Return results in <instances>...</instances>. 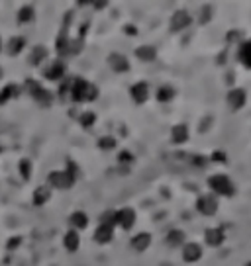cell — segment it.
Returning a JSON list of instances; mask_svg holds the SVG:
<instances>
[{
	"label": "cell",
	"mask_w": 251,
	"mask_h": 266,
	"mask_svg": "<svg viewBox=\"0 0 251 266\" xmlns=\"http://www.w3.org/2000/svg\"><path fill=\"white\" fill-rule=\"evenodd\" d=\"M98 96V88L90 84L85 78H75L71 82V100L73 102H92Z\"/></svg>",
	"instance_id": "obj_1"
},
{
	"label": "cell",
	"mask_w": 251,
	"mask_h": 266,
	"mask_svg": "<svg viewBox=\"0 0 251 266\" xmlns=\"http://www.w3.org/2000/svg\"><path fill=\"white\" fill-rule=\"evenodd\" d=\"M208 186H210V190L216 192L218 196H228V198H232L235 194V186H233L232 178L228 176V174H214V176L208 178Z\"/></svg>",
	"instance_id": "obj_2"
},
{
	"label": "cell",
	"mask_w": 251,
	"mask_h": 266,
	"mask_svg": "<svg viewBox=\"0 0 251 266\" xmlns=\"http://www.w3.org/2000/svg\"><path fill=\"white\" fill-rule=\"evenodd\" d=\"M24 86H26V90L32 94V98L36 100L37 104H41V106H49V104L53 102V94H51L47 88H43V86H41L37 80H34V78H28Z\"/></svg>",
	"instance_id": "obj_3"
},
{
	"label": "cell",
	"mask_w": 251,
	"mask_h": 266,
	"mask_svg": "<svg viewBox=\"0 0 251 266\" xmlns=\"http://www.w3.org/2000/svg\"><path fill=\"white\" fill-rule=\"evenodd\" d=\"M47 182L57 190H69L75 184V174L69 170H57V172H51L47 176Z\"/></svg>",
	"instance_id": "obj_4"
},
{
	"label": "cell",
	"mask_w": 251,
	"mask_h": 266,
	"mask_svg": "<svg viewBox=\"0 0 251 266\" xmlns=\"http://www.w3.org/2000/svg\"><path fill=\"white\" fill-rule=\"evenodd\" d=\"M191 14L186 12V10H179V12H175L173 14V18H171V32H182V30H186L189 26H191Z\"/></svg>",
	"instance_id": "obj_5"
},
{
	"label": "cell",
	"mask_w": 251,
	"mask_h": 266,
	"mask_svg": "<svg viewBox=\"0 0 251 266\" xmlns=\"http://www.w3.org/2000/svg\"><path fill=\"white\" fill-rule=\"evenodd\" d=\"M197 210L202 215H214L218 212V200L214 196H200L197 202Z\"/></svg>",
	"instance_id": "obj_6"
},
{
	"label": "cell",
	"mask_w": 251,
	"mask_h": 266,
	"mask_svg": "<svg viewBox=\"0 0 251 266\" xmlns=\"http://www.w3.org/2000/svg\"><path fill=\"white\" fill-rule=\"evenodd\" d=\"M228 104L232 108L233 112H237V110H241V108L245 106V100H247V94H245V90L243 88H232L228 92Z\"/></svg>",
	"instance_id": "obj_7"
},
{
	"label": "cell",
	"mask_w": 251,
	"mask_h": 266,
	"mask_svg": "<svg viewBox=\"0 0 251 266\" xmlns=\"http://www.w3.org/2000/svg\"><path fill=\"white\" fill-rule=\"evenodd\" d=\"M134 223H136V212L132 208H124L116 212V225H120L122 229H132Z\"/></svg>",
	"instance_id": "obj_8"
},
{
	"label": "cell",
	"mask_w": 251,
	"mask_h": 266,
	"mask_svg": "<svg viewBox=\"0 0 251 266\" xmlns=\"http://www.w3.org/2000/svg\"><path fill=\"white\" fill-rule=\"evenodd\" d=\"M108 65L114 72H128L130 71V63L122 53H110L108 57Z\"/></svg>",
	"instance_id": "obj_9"
},
{
	"label": "cell",
	"mask_w": 251,
	"mask_h": 266,
	"mask_svg": "<svg viewBox=\"0 0 251 266\" xmlns=\"http://www.w3.org/2000/svg\"><path fill=\"white\" fill-rule=\"evenodd\" d=\"M182 258L184 262H197L202 258V247L198 243H186L182 247Z\"/></svg>",
	"instance_id": "obj_10"
},
{
	"label": "cell",
	"mask_w": 251,
	"mask_h": 266,
	"mask_svg": "<svg viewBox=\"0 0 251 266\" xmlns=\"http://www.w3.org/2000/svg\"><path fill=\"white\" fill-rule=\"evenodd\" d=\"M130 94H132V98H134L136 104H144L145 100L149 98V84L147 82H136L130 88Z\"/></svg>",
	"instance_id": "obj_11"
},
{
	"label": "cell",
	"mask_w": 251,
	"mask_h": 266,
	"mask_svg": "<svg viewBox=\"0 0 251 266\" xmlns=\"http://www.w3.org/2000/svg\"><path fill=\"white\" fill-rule=\"evenodd\" d=\"M204 239H206V245L210 247H220L224 243V229L222 227H210L204 233Z\"/></svg>",
	"instance_id": "obj_12"
},
{
	"label": "cell",
	"mask_w": 251,
	"mask_h": 266,
	"mask_svg": "<svg viewBox=\"0 0 251 266\" xmlns=\"http://www.w3.org/2000/svg\"><path fill=\"white\" fill-rule=\"evenodd\" d=\"M186 139H189V127L184 124L175 125L171 129V141L175 145H182V143H186Z\"/></svg>",
	"instance_id": "obj_13"
},
{
	"label": "cell",
	"mask_w": 251,
	"mask_h": 266,
	"mask_svg": "<svg viewBox=\"0 0 251 266\" xmlns=\"http://www.w3.org/2000/svg\"><path fill=\"white\" fill-rule=\"evenodd\" d=\"M24 47H26V39L16 36L6 43V53L10 55V57H16V55H20L22 51H24Z\"/></svg>",
	"instance_id": "obj_14"
},
{
	"label": "cell",
	"mask_w": 251,
	"mask_h": 266,
	"mask_svg": "<svg viewBox=\"0 0 251 266\" xmlns=\"http://www.w3.org/2000/svg\"><path fill=\"white\" fill-rule=\"evenodd\" d=\"M63 74H65V65L61 61H55L51 67L45 69V78L47 80H61Z\"/></svg>",
	"instance_id": "obj_15"
},
{
	"label": "cell",
	"mask_w": 251,
	"mask_h": 266,
	"mask_svg": "<svg viewBox=\"0 0 251 266\" xmlns=\"http://www.w3.org/2000/svg\"><path fill=\"white\" fill-rule=\"evenodd\" d=\"M112 237H114V231H112V227H106V225H98V229L94 231V241H96L98 245H106V243H110Z\"/></svg>",
	"instance_id": "obj_16"
},
{
	"label": "cell",
	"mask_w": 251,
	"mask_h": 266,
	"mask_svg": "<svg viewBox=\"0 0 251 266\" xmlns=\"http://www.w3.org/2000/svg\"><path fill=\"white\" fill-rule=\"evenodd\" d=\"M136 57L140 59V61H155V57H157V51H155V47H151V45H142V47H138L136 49Z\"/></svg>",
	"instance_id": "obj_17"
},
{
	"label": "cell",
	"mask_w": 251,
	"mask_h": 266,
	"mask_svg": "<svg viewBox=\"0 0 251 266\" xmlns=\"http://www.w3.org/2000/svg\"><path fill=\"white\" fill-rule=\"evenodd\" d=\"M151 245V235L149 233H140V235H136L134 239H132V247L136 248V250H145V248Z\"/></svg>",
	"instance_id": "obj_18"
},
{
	"label": "cell",
	"mask_w": 251,
	"mask_h": 266,
	"mask_svg": "<svg viewBox=\"0 0 251 266\" xmlns=\"http://www.w3.org/2000/svg\"><path fill=\"white\" fill-rule=\"evenodd\" d=\"M237 57H239V63H241L243 67L251 69V41H243V43H241Z\"/></svg>",
	"instance_id": "obj_19"
},
{
	"label": "cell",
	"mask_w": 251,
	"mask_h": 266,
	"mask_svg": "<svg viewBox=\"0 0 251 266\" xmlns=\"http://www.w3.org/2000/svg\"><path fill=\"white\" fill-rule=\"evenodd\" d=\"M63 245H65V248H67L69 252H75V250L79 248V233L75 229L67 231L65 239H63Z\"/></svg>",
	"instance_id": "obj_20"
},
{
	"label": "cell",
	"mask_w": 251,
	"mask_h": 266,
	"mask_svg": "<svg viewBox=\"0 0 251 266\" xmlns=\"http://www.w3.org/2000/svg\"><path fill=\"white\" fill-rule=\"evenodd\" d=\"M71 225L75 229H85L89 225V215L85 212H75L71 215Z\"/></svg>",
	"instance_id": "obj_21"
},
{
	"label": "cell",
	"mask_w": 251,
	"mask_h": 266,
	"mask_svg": "<svg viewBox=\"0 0 251 266\" xmlns=\"http://www.w3.org/2000/svg\"><path fill=\"white\" fill-rule=\"evenodd\" d=\"M20 94V88L18 84H6L2 92H0V104H6L10 98H14V96H18Z\"/></svg>",
	"instance_id": "obj_22"
},
{
	"label": "cell",
	"mask_w": 251,
	"mask_h": 266,
	"mask_svg": "<svg viewBox=\"0 0 251 266\" xmlns=\"http://www.w3.org/2000/svg\"><path fill=\"white\" fill-rule=\"evenodd\" d=\"M45 57H47V47L45 45H36L32 55H30V63L32 65H39L41 61H45Z\"/></svg>",
	"instance_id": "obj_23"
},
{
	"label": "cell",
	"mask_w": 251,
	"mask_h": 266,
	"mask_svg": "<svg viewBox=\"0 0 251 266\" xmlns=\"http://www.w3.org/2000/svg\"><path fill=\"white\" fill-rule=\"evenodd\" d=\"M49 198H51L49 188H47V186H39L36 192H34V204H36V206H43Z\"/></svg>",
	"instance_id": "obj_24"
},
{
	"label": "cell",
	"mask_w": 251,
	"mask_h": 266,
	"mask_svg": "<svg viewBox=\"0 0 251 266\" xmlns=\"http://www.w3.org/2000/svg\"><path fill=\"white\" fill-rule=\"evenodd\" d=\"M184 243V233L180 229H173L169 235H167V245H171V247H179Z\"/></svg>",
	"instance_id": "obj_25"
},
{
	"label": "cell",
	"mask_w": 251,
	"mask_h": 266,
	"mask_svg": "<svg viewBox=\"0 0 251 266\" xmlns=\"http://www.w3.org/2000/svg\"><path fill=\"white\" fill-rule=\"evenodd\" d=\"M173 98H175V88H173V86H161V88L157 90V100H159L161 104L171 102Z\"/></svg>",
	"instance_id": "obj_26"
},
{
	"label": "cell",
	"mask_w": 251,
	"mask_h": 266,
	"mask_svg": "<svg viewBox=\"0 0 251 266\" xmlns=\"http://www.w3.org/2000/svg\"><path fill=\"white\" fill-rule=\"evenodd\" d=\"M32 20H34V8H32V6H24V8H20V12H18L20 24H28V22H32Z\"/></svg>",
	"instance_id": "obj_27"
},
{
	"label": "cell",
	"mask_w": 251,
	"mask_h": 266,
	"mask_svg": "<svg viewBox=\"0 0 251 266\" xmlns=\"http://www.w3.org/2000/svg\"><path fill=\"white\" fill-rule=\"evenodd\" d=\"M79 122H81V125L83 127H92L94 125V122H96V116H94V112H83L81 116H79Z\"/></svg>",
	"instance_id": "obj_28"
},
{
	"label": "cell",
	"mask_w": 251,
	"mask_h": 266,
	"mask_svg": "<svg viewBox=\"0 0 251 266\" xmlns=\"http://www.w3.org/2000/svg\"><path fill=\"white\" fill-rule=\"evenodd\" d=\"M100 225H106V227H114L116 225V212L108 210L100 215Z\"/></svg>",
	"instance_id": "obj_29"
},
{
	"label": "cell",
	"mask_w": 251,
	"mask_h": 266,
	"mask_svg": "<svg viewBox=\"0 0 251 266\" xmlns=\"http://www.w3.org/2000/svg\"><path fill=\"white\" fill-rule=\"evenodd\" d=\"M20 174L24 180H30V176H32V162L28 159L20 160Z\"/></svg>",
	"instance_id": "obj_30"
},
{
	"label": "cell",
	"mask_w": 251,
	"mask_h": 266,
	"mask_svg": "<svg viewBox=\"0 0 251 266\" xmlns=\"http://www.w3.org/2000/svg\"><path fill=\"white\" fill-rule=\"evenodd\" d=\"M98 147L102 151H112L116 147V139L114 137H102V139H98Z\"/></svg>",
	"instance_id": "obj_31"
},
{
	"label": "cell",
	"mask_w": 251,
	"mask_h": 266,
	"mask_svg": "<svg viewBox=\"0 0 251 266\" xmlns=\"http://www.w3.org/2000/svg\"><path fill=\"white\" fill-rule=\"evenodd\" d=\"M59 98H61V100L71 98V80H65V82L61 84V88H59Z\"/></svg>",
	"instance_id": "obj_32"
},
{
	"label": "cell",
	"mask_w": 251,
	"mask_h": 266,
	"mask_svg": "<svg viewBox=\"0 0 251 266\" xmlns=\"http://www.w3.org/2000/svg\"><path fill=\"white\" fill-rule=\"evenodd\" d=\"M210 14H212V10H210V8L206 6V8L202 10V20H200V22H208V18H210Z\"/></svg>",
	"instance_id": "obj_33"
},
{
	"label": "cell",
	"mask_w": 251,
	"mask_h": 266,
	"mask_svg": "<svg viewBox=\"0 0 251 266\" xmlns=\"http://www.w3.org/2000/svg\"><path fill=\"white\" fill-rule=\"evenodd\" d=\"M22 241L20 237H16V239H12V241H8V248H16L18 247V243Z\"/></svg>",
	"instance_id": "obj_34"
},
{
	"label": "cell",
	"mask_w": 251,
	"mask_h": 266,
	"mask_svg": "<svg viewBox=\"0 0 251 266\" xmlns=\"http://www.w3.org/2000/svg\"><path fill=\"white\" fill-rule=\"evenodd\" d=\"M118 159L122 160V162H124V160H134V157H132V155H130V153H120V157H118Z\"/></svg>",
	"instance_id": "obj_35"
},
{
	"label": "cell",
	"mask_w": 251,
	"mask_h": 266,
	"mask_svg": "<svg viewBox=\"0 0 251 266\" xmlns=\"http://www.w3.org/2000/svg\"><path fill=\"white\" fill-rule=\"evenodd\" d=\"M212 160H228V159H226V155H224V153H220V151H218V153L212 155Z\"/></svg>",
	"instance_id": "obj_36"
},
{
	"label": "cell",
	"mask_w": 251,
	"mask_h": 266,
	"mask_svg": "<svg viewBox=\"0 0 251 266\" xmlns=\"http://www.w3.org/2000/svg\"><path fill=\"white\" fill-rule=\"evenodd\" d=\"M237 37H239V34H237V32H232V34H228V36H226V39L232 43L233 39H237Z\"/></svg>",
	"instance_id": "obj_37"
},
{
	"label": "cell",
	"mask_w": 251,
	"mask_h": 266,
	"mask_svg": "<svg viewBox=\"0 0 251 266\" xmlns=\"http://www.w3.org/2000/svg\"><path fill=\"white\" fill-rule=\"evenodd\" d=\"M126 32H128L130 36H136V34H138V30H136V28H126Z\"/></svg>",
	"instance_id": "obj_38"
},
{
	"label": "cell",
	"mask_w": 251,
	"mask_h": 266,
	"mask_svg": "<svg viewBox=\"0 0 251 266\" xmlns=\"http://www.w3.org/2000/svg\"><path fill=\"white\" fill-rule=\"evenodd\" d=\"M94 6H96V8H104V6H106V2H96Z\"/></svg>",
	"instance_id": "obj_39"
},
{
	"label": "cell",
	"mask_w": 251,
	"mask_h": 266,
	"mask_svg": "<svg viewBox=\"0 0 251 266\" xmlns=\"http://www.w3.org/2000/svg\"><path fill=\"white\" fill-rule=\"evenodd\" d=\"M245 266H251V262H247V264H245Z\"/></svg>",
	"instance_id": "obj_40"
},
{
	"label": "cell",
	"mask_w": 251,
	"mask_h": 266,
	"mask_svg": "<svg viewBox=\"0 0 251 266\" xmlns=\"http://www.w3.org/2000/svg\"><path fill=\"white\" fill-rule=\"evenodd\" d=\"M0 47H2V45H0Z\"/></svg>",
	"instance_id": "obj_41"
}]
</instances>
